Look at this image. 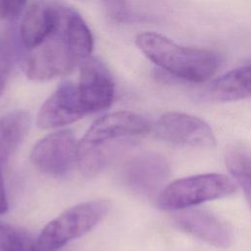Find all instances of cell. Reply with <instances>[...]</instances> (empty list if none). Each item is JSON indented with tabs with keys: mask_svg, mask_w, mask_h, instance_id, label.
<instances>
[{
	"mask_svg": "<svg viewBox=\"0 0 251 251\" xmlns=\"http://www.w3.org/2000/svg\"><path fill=\"white\" fill-rule=\"evenodd\" d=\"M84 111L78 97L76 85L73 81L62 82L40 107L36 124L43 129L57 128L72 124L82 117Z\"/></svg>",
	"mask_w": 251,
	"mask_h": 251,
	"instance_id": "cell-9",
	"label": "cell"
},
{
	"mask_svg": "<svg viewBox=\"0 0 251 251\" xmlns=\"http://www.w3.org/2000/svg\"><path fill=\"white\" fill-rule=\"evenodd\" d=\"M79 79L75 83L81 105L86 114L107 109L115 97V82L107 67L95 57L79 63Z\"/></svg>",
	"mask_w": 251,
	"mask_h": 251,
	"instance_id": "cell-8",
	"label": "cell"
},
{
	"mask_svg": "<svg viewBox=\"0 0 251 251\" xmlns=\"http://www.w3.org/2000/svg\"><path fill=\"white\" fill-rule=\"evenodd\" d=\"M111 203L96 199L76 204L50 221L36 239L40 251H59L94 228L110 212Z\"/></svg>",
	"mask_w": 251,
	"mask_h": 251,
	"instance_id": "cell-3",
	"label": "cell"
},
{
	"mask_svg": "<svg viewBox=\"0 0 251 251\" xmlns=\"http://www.w3.org/2000/svg\"><path fill=\"white\" fill-rule=\"evenodd\" d=\"M155 132L163 140L194 148H211L216 143L211 126L193 115L169 112L163 114L155 124Z\"/></svg>",
	"mask_w": 251,
	"mask_h": 251,
	"instance_id": "cell-7",
	"label": "cell"
},
{
	"mask_svg": "<svg viewBox=\"0 0 251 251\" xmlns=\"http://www.w3.org/2000/svg\"><path fill=\"white\" fill-rule=\"evenodd\" d=\"M30 50L24 60L23 70L31 80L47 81L66 75L80 63L68 48L57 25L41 44Z\"/></svg>",
	"mask_w": 251,
	"mask_h": 251,
	"instance_id": "cell-5",
	"label": "cell"
},
{
	"mask_svg": "<svg viewBox=\"0 0 251 251\" xmlns=\"http://www.w3.org/2000/svg\"><path fill=\"white\" fill-rule=\"evenodd\" d=\"M57 29L73 55L81 62L93 49L92 33L81 16L70 7L59 6Z\"/></svg>",
	"mask_w": 251,
	"mask_h": 251,
	"instance_id": "cell-13",
	"label": "cell"
},
{
	"mask_svg": "<svg viewBox=\"0 0 251 251\" xmlns=\"http://www.w3.org/2000/svg\"><path fill=\"white\" fill-rule=\"evenodd\" d=\"M149 129L148 121L132 112L120 111L99 118L77 143L76 164L80 172L87 176L99 174Z\"/></svg>",
	"mask_w": 251,
	"mask_h": 251,
	"instance_id": "cell-1",
	"label": "cell"
},
{
	"mask_svg": "<svg viewBox=\"0 0 251 251\" xmlns=\"http://www.w3.org/2000/svg\"><path fill=\"white\" fill-rule=\"evenodd\" d=\"M59 17V6L37 1L25 12L20 26L23 44L32 49L41 44L55 29Z\"/></svg>",
	"mask_w": 251,
	"mask_h": 251,
	"instance_id": "cell-12",
	"label": "cell"
},
{
	"mask_svg": "<svg viewBox=\"0 0 251 251\" xmlns=\"http://www.w3.org/2000/svg\"><path fill=\"white\" fill-rule=\"evenodd\" d=\"M0 251H40L25 230L0 222Z\"/></svg>",
	"mask_w": 251,
	"mask_h": 251,
	"instance_id": "cell-17",
	"label": "cell"
},
{
	"mask_svg": "<svg viewBox=\"0 0 251 251\" xmlns=\"http://www.w3.org/2000/svg\"><path fill=\"white\" fill-rule=\"evenodd\" d=\"M236 190L235 182L226 175L209 173L174 180L157 198L158 206L167 211H179L201 203L225 198Z\"/></svg>",
	"mask_w": 251,
	"mask_h": 251,
	"instance_id": "cell-4",
	"label": "cell"
},
{
	"mask_svg": "<svg viewBox=\"0 0 251 251\" xmlns=\"http://www.w3.org/2000/svg\"><path fill=\"white\" fill-rule=\"evenodd\" d=\"M8 200L6 196V190L4 185V179L2 176V171H1V165H0V215L4 214L8 210Z\"/></svg>",
	"mask_w": 251,
	"mask_h": 251,
	"instance_id": "cell-20",
	"label": "cell"
},
{
	"mask_svg": "<svg viewBox=\"0 0 251 251\" xmlns=\"http://www.w3.org/2000/svg\"><path fill=\"white\" fill-rule=\"evenodd\" d=\"M107 15L119 23L129 22L132 18L126 0H102Z\"/></svg>",
	"mask_w": 251,
	"mask_h": 251,
	"instance_id": "cell-19",
	"label": "cell"
},
{
	"mask_svg": "<svg viewBox=\"0 0 251 251\" xmlns=\"http://www.w3.org/2000/svg\"><path fill=\"white\" fill-rule=\"evenodd\" d=\"M251 92V68L245 65L216 78L208 86L206 95L218 102H230L248 98Z\"/></svg>",
	"mask_w": 251,
	"mask_h": 251,
	"instance_id": "cell-14",
	"label": "cell"
},
{
	"mask_svg": "<svg viewBox=\"0 0 251 251\" xmlns=\"http://www.w3.org/2000/svg\"><path fill=\"white\" fill-rule=\"evenodd\" d=\"M135 45L163 71L190 82L208 80L220 66L219 56L214 51L181 46L156 32L139 33Z\"/></svg>",
	"mask_w": 251,
	"mask_h": 251,
	"instance_id": "cell-2",
	"label": "cell"
},
{
	"mask_svg": "<svg viewBox=\"0 0 251 251\" xmlns=\"http://www.w3.org/2000/svg\"><path fill=\"white\" fill-rule=\"evenodd\" d=\"M175 225L206 243L218 248H228L233 242L231 227L217 216L199 209H182L174 217Z\"/></svg>",
	"mask_w": 251,
	"mask_h": 251,
	"instance_id": "cell-11",
	"label": "cell"
},
{
	"mask_svg": "<svg viewBox=\"0 0 251 251\" xmlns=\"http://www.w3.org/2000/svg\"><path fill=\"white\" fill-rule=\"evenodd\" d=\"M31 119L25 111H13L0 118V165L9 161L25 138Z\"/></svg>",
	"mask_w": 251,
	"mask_h": 251,
	"instance_id": "cell-15",
	"label": "cell"
},
{
	"mask_svg": "<svg viewBox=\"0 0 251 251\" xmlns=\"http://www.w3.org/2000/svg\"><path fill=\"white\" fill-rule=\"evenodd\" d=\"M77 142L69 129L51 132L32 148L30 160L41 173L52 176H66L76 164Z\"/></svg>",
	"mask_w": 251,
	"mask_h": 251,
	"instance_id": "cell-6",
	"label": "cell"
},
{
	"mask_svg": "<svg viewBox=\"0 0 251 251\" xmlns=\"http://www.w3.org/2000/svg\"><path fill=\"white\" fill-rule=\"evenodd\" d=\"M225 161L233 181L240 186L245 194L246 200L250 203V153L249 149L242 142H234L227 146L225 154Z\"/></svg>",
	"mask_w": 251,
	"mask_h": 251,
	"instance_id": "cell-16",
	"label": "cell"
},
{
	"mask_svg": "<svg viewBox=\"0 0 251 251\" xmlns=\"http://www.w3.org/2000/svg\"><path fill=\"white\" fill-rule=\"evenodd\" d=\"M14 56L12 39L7 34L0 35V95L8 82L13 67Z\"/></svg>",
	"mask_w": 251,
	"mask_h": 251,
	"instance_id": "cell-18",
	"label": "cell"
},
{
	"mask_svg": "<svg viewBox=\"0 0 251 251\" xmlns=\"http://www.w3.org/2000/svg\"><path fill=\"white\" fill-rule=\"evenodd\" d=\"M170 175L166 159L156 153H143L129 160L123 170V179L132 191L150 196L155 194Z\"/></svg>",
	"mask_w": 251,
	"mask_h": 251,
	"instance_id": "cell-10",
	"label": "cell"
}]
</instances>
